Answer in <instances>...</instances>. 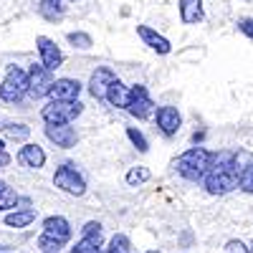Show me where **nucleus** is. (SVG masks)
<instances>
[{
  "label": "nucleus",
  "instance_id": "22",
  "mask_svg": "<svg viewBox=\"0 0 253 253\" xmlns=\"http://www.w3.org/2000/svg\"><path fill=\"white\" fill-rule=\"evenodd\" d=\"M3 132H5V137L8 139H18V142H23V139H28V134H31V126L28 124H5L3 126Z\"/></svg>",
  "mask_w": 253,
  "mask_h": 253
},
{
  "label": "nucleus",
  "instance_id": "8",
  "mask_svg": "<svg viewBox=\"0 0 253 253\" xmlns=\"http://www.w3.org/2000/svg\"><path fill=\"white\" fill-rule=\"evenodd\" d=\"M53 185L58 190H63V193L69 195H84L86 193V182H84V177L74 170L71 165H61L56 175H53Z\"/></svg>",
  "mask_w": 253,
  "mask_h": 253
},
{
  "label": "nucleus",
  "instance_id": "20",
  "mask_svg": "<svg viewBox=\"0 0 253 253\" xmlns=\"http://www.w3.org/2000/svg\"><path fill=\"white\" fill-rule=\"evenodd\" d=\"M41 15L48 20H58L63 15V0H41Z\"/></svg>",
  "mask_w": 253,
  "mask_h": 253
},
{
  "label": "nucleus",
  "instance_id": "6",
  "mask_svg": "<svg viewBox=\"0 0 253 253\" xmlns=\"http://www.w3.org/2000/svg\"><path fill=\"white\" fill-rule=\"evenodd\" d=\"M28 74V94L41 99V96H48L51 86H53V71L46 69L43 63H33V66L26 71Z\"/></svg>",
  "mask_w": 253,
  "mask_h": 253
},
{
  "label": "nucleus",
  "instance_id": "23",
  "mask_svg": "<svg viewBox=\"0 0 253 253\" xmlns=\"http://www.w3.org/2000/svg\"><path fill=\"white\" fill-rule=\"evenodd\" d=\"M18 205V193L13 187H3L0 190V213H3V210H8V208H15Z\"/></svg>",
  "mask_w": 253,
  "mask_h": 253
},
{
  "label": "nucleus",
  "instance_id": "29",
  "mask_svg": "<svg viewBox=\"0 0 253 253\" xmlns=\"http://www.w3.org/2000/svg\"><path fill=\"white\" fill-rule=\"evenodd\" d=\"M238 28L248 36V38H253V18H248V20H241L238 23Z\"/></svg>",
  "mask_w": 253,
  "mask_h": 253
},
{
  "label": "nucleus",
  "instance_id": "14",
  "mask_svg": "<svg viewBox=\"0 0 253 253\" xmlns=\"http://www.w3.org/2000/svg\"><path fill=\"white\" fill-rule=\"evenodd\" d=\"M155 119H157V126L162 129V134H167V137L177 134L180 124H182V117H180V112L175 107H160Z\"/></svg>",
  "mask_w": 253,
  "mask_h": 253
},
{
  "label": "nucleus",
  "instance_id": "27",
  "mask_svg": "<svg viewBox=\"0 0 253 253\" xmlns=\"http://www.w3.org/2000/svg\"><path fill=\"white\" fill-rule=\"evenodd\" d=\"M238 187H243L246 193H251V195H253V162L246 167V170H243V175L238 177Z\"/></svg>",
  "mask_w": 253,
  "mask_h": 253
},
{
  "label": "nucleus",
  "instance_id": "7",
  "mask_svg": "<svg viewBox=\"0 0 253 253\" xmlns=\"http://www.w3.org/2000/svg\"><path fill=\"white\" fill-rule=\"evenodd\" d=\"M126 112H129L132 117H137V119H150V117H152V112H155V101H152L150 91H147L142 84H137V86L129 89Z\"/></svg>",
  "mask_w": 253,
  "mask_h": 253
},
{
  "label": "nucleus",
  "instance_id": "10",
  "mask_svg": "<svg viewBox=\"0 0 253 253\" xmlns=\"http://www.w3.org/2000/svg\"><path fill=\"white\" fill-rule=\"evenodd\" d=\"M117 81V74L112 71V69H107V66H99L94 74H91V79H89V94L94 96V99H107V91H109V86Z\"/></svg>",
  "mask_w": 253,
  "mask_h": 253
},
{
  "label": "nucleus",
  "instance_id": "19",
  "mask_svg": "<svg viewBox=\"0 0 253 253\" xmlns=\"http://www.w3.org/2000/svg\"><path fill=\"white\" fill-rule=\"evenodd\" d=\"M33 220H36V210H31V208L13 210V213L5 215V225H10V228H26V225H31Z\"/></svg>",
  "mask_w": 253,
  "mask_h": 253
},
{
  "label": "nucleus",
  "instance_id": "33",
  "mask_svg": "<svg viewBox=\"0 0 253 253\" xmlns=\"http://www.w3.org/2000/svg\"><path fill=\"white\" fill-rule=\"evenodd\" d=\"M147 253H162V251H147Z\"/></svg>",
  "mask_w": 253,
  "mask_h": 253
},
{
  "label": "nucleus",
  "instance_id": "28",
  "mask_svg": "<svg viewBox=\"0 0 253 253\" xmlns=\"http://www.w3.org/2000/svg\"><path fill=\"white\" fill-rule=\"evenodd\" d=\"M225 253H251V251H248L241 241H228V243H225Z\"/></svg>",
  "mask_w": 253,
  "mask_h": 253
},
{
  "label": "nucleus",
  "instance_id": "1",
  "mask_svg": "<svg viewBox=\"0 0 253 253\" xmlns=\"http://www.w3.org/2000/svg\"><path fill=\"white\" fill-rule=\"evenodd\" d=\"M205 190L210 195H225L233 187H238V172H236V152H213V165L203 177Z\"/></svg>",
  "mask_w": 253,
  "mask_h": 253
},
{
  "label": "nucleus",
  "instance_id": "15",
  "mask_svg": "<svg viewBox=\"0 0 253 253\" xmlns=\"http://www.w3.org/2000/svg\"><path fill=\"white\" fill-rule=\"evenodd\" d=\"M137 36H139L152 51H157V53H170V51H172L170 41H167L165 36H160L157 31H152L150 26H137Z\"/></svg>",
  "mask_w": 253,
  "mask_h": 253
},
{
  "label": "nucleus",
  "instance_id": "30",
  "mask_svg": "<svg viewBox=\"0 0 253 253\" xmlns=\"http://www.w3.org/2000/svg\"><path fill=\"white\" fill-rule=\"evenodd\" d=\"M8 162H10V157H8V155H5V150H3V152H0V167L8 165Z\"/></svg>",
  "mask_w": 253,
  "mask_h": 253
},
{
  "label": "nucleus",
  "instance_id": "11",
  "mask_svg": "<svg viewBox=\"0 0 253 253\" xmlns=\"http://www.w3.org/2000/svg\"><path fill=\"white\" fill-rule=\"evenodd\" d=\"M36 46H38V53H41V63H43L46 69L56 71L61 63H63V53H61V48L53 43L51 38L38 36V38H36Z\"/></svg>",
  "mask_w": 253,
  "mask_h": 253
},
{
  "label": "nucleus",
  "instance_id": "17",
  "mask_svg": "<svg viewBox=\"0 0 253 253\" xmlns=\"http://www.w3.org/2000/svg\"><path fill=\"white\" fill-rule=\"evenodd\" d=\"M203 0H180V20L185 26H195L203 20Z\"/></svg>",
  "mask_w": 253,
  "mask_h": 253
},
{
  "label": "nucleus",
  "instance_id": "25",
  "mask_svg": "<svg viewBox=\"0 0 253 253\" xmlns=\"http://www.w3.org/2000/svg\"><path fill=\"white\" fill-rule=\"evenodd\" d=\"M126 137L132 139V144L137 147L139 152H147L150 150V144H147V139H144V134L139 132V129H134V126H129V129H126Z\"/></svg>",
  "mask_w": 253,
  "mask_h": 253
},
{
  "label": "nucleus",
  "instance_id": "2",
  "mask_svg": "<svg viewBox=\"0 0 253 253\" xmlns=\"http://www.w3.org/2000/svg\"><path fill=\"white\" fill-rule=\"evenodd\" d=\"M210 165H213V152H208L205 147H190L187 152H182L175 162L177 172L190 180V182H198L205 177V172L210 170Z\"/></svg>",
  "mask_w": 253,
  "mask_h": 253
},
{
  "label": "nucleus",
  "instance_id": "13",
  "mask_svg": "<svg viewBox=\"0 0 253 253\" xmlns=\"http://www.w3.org/2000/svg\"><path fill=\"white\" fill-rule=\"evenodd\" d=\"M46 137L56 147H63V150L76 144V129L71 124H46Z\"/></svg>",
  "mask_w": 253,
  "mask_h": 253
},
{
  "label": "nucleus",
  "instance_id": "26",
  "mask_svg": "<svg viewBox=\"0 0 253 253\" xmlns=\"http://www.w3.org/2000/svg\"><path fill=\"white\" fill-rule=\"evenodd\" d=\"M69 43H74L76 48H91V36L89 33H81V31L69 33Z\"/></svg>",
  "mask_w": 253,
  "mask_h": 253
},
{
  "label": "nucleus",
  "instance_id": "12",
  "mask_svg": "<svg viewBox=\"0 0 253 253\" xmlns=\"http://www.w3.org/2000/svg\"><path fill=\"white\" fill-rule=\"evenodd\" d=\"M79 94H81V84L76 79H56L48 91L51 101H79Z\"/></svg>",
  "mask_w": 253,
  "mask_h": 253
},
{
  "label": "nucleus",
  "instance_id": "4",
  "mask_svg": "<svg viewBox=\"0 0 253 253\" xmlns=\"http://www.w3.org/2000/svg\"><path fill=\"white\" fill-rule=\"evenodd\" d=\"M81 112H84L81 101H48L41 109V117L46 124H71Z\"/></svg>",
  "mask_w": 253,
  "mask_h": 253
},
{
  "label": "nucleus",
  "instance_id": "16",
  "mask_svg": "<svg viewBox=\"0 0 253 253\" xmlns=\"http://www.w3.org/2000/svg\"><path fill=\"white\" fill-rule=\"evenodd\" d=\"M18 162L38 170V167L46 165V152L41 150L38 144H23V147H20V152H18Z\"/></svg>",
  "mask_w": 253,
  "mask_h": 253
},
{
  "label": "nucleus",
  "instance_id": "18",
  "mask_svg": "<svg viewBox=\"0 0 253 253\" xmlns=\"http://www.w3.org/2000/svg\"><path fill=\"white\" fill-rule=\"evenodd\" d=\"M107 101L112 104V107H117V109H126V101H129V89H126L124 84L117 79L112 86H109V91H107Z\"/></svg>",
  "mask_w": 253,
  "mask_h": 253
},
{
  "label": "nucleus",
  "instance_id": "34",
  "mask_svg": "<svg viewBox=\"0 0 253 253\" xmlns=\"http://www.w3.org/2000/svg\"><path fill=\"white\" fill-rule=\"evenodd\" d=\"M251 253H253V243H251Z\"/></svg>",
  "mask_w": 253,
  "mask_h": 253
},
{
  "label": "nucleus",
  "instance_id": "31",
  "mask_svg": "<svg viewBox=\"0 0 253 253\" xmlns=\"http://www.w3.org/2000/svg\"><path fill=\"white\" fill-rule=\"evenodd\" d=\"M3 150H5V142H3V139H0V152H3Z\"/></svg>",
  "mask_w": 253,
  "mask_h": 253
},
{
  "label": "nucleus",
  "instance_id": "9",
  "mask_svg": "<svg viewBox=\"0 0 253 253\" xmlns=\"http://www.w3.org/2000/svg\"><path fill=\"white\" fill-rule=\"evenodd\" d=\"M101 251V223L89 220L81 228V241L71 248V253H99Z\"/></svg>",
  "mask_w": 253,
  "mask_h": 253
},
{
  "label": "nucleus",
  "instance_id": "24",
  "mask_svg": "<svg viewBox=\"0 0 253 253\" xmlns=\"http://www.w3.org/2000/svg\"><path fill=\"white\" fill-rule=\"evenodd\" d=\"M147 180H150V170H147V167H132V170L126 172V182L129 185H142Z\"/></svg>",
  "mask_w": 253,
  "mask_h": 253
},
{
  "label": "nucleus",
  "instance_id": "5",
  "mask_svg": "<svg viewBox=\"0 0 253 253\" xmlns=\"http://www.w3.org/2000/svg\"><path fill=\"white\" fill-rule=\"evenodd\" d=\"M28 94V74L18 66H10L8 69V76L0 86V99L8 101V104H15Z\"/></svg>",
  "mask_w": 253,
  "mask_h": 253
},
{
  "label": "nucleus",
  "instance_id": "21",
  "mask_svg": "<svg viewBox=\"0 0 253 253\" xmlns=\"http://www.w3.org/2000/svg\"><path fill=\"white\" fill-rule=\"evenodd\" d=\"M129 238H126L124 233H117L112 241H109V246L107 248H101L99 253H129Z\"/></svg>",
  "mask_w": 253,
  "mask_h": 253
},
{
  "label": "nucleus",
  "instance_id": "32",
  "mask_svg": "<svg viewBox=\"0 0 253 253\" xmlns=\"http://www.w3.org/2000/svg\"><path fill=\"white\" fill-rule=\"evenodd\" d=\"M3 187H5V182H3V180H0V190H3Z\"/></svg>",
  "mask_w": 253,
  "mask_h": 253
},
{
  "label": "nucleus",
  "instance_id": "3",
  "mask_svg": "<svg viewBox=\"0 0 253 253\" xmlns=\"http://www.w3.org/2000/svg\"><path fill=\"white\" fill-rule=\"evenodd\" d=\"M71 241V225L61 215H48L43 220V233L38 238V248L43 253H58Z\"/></svg>",
  "mask_w": 253,
  "mask_h": 253
}]
</instances>
